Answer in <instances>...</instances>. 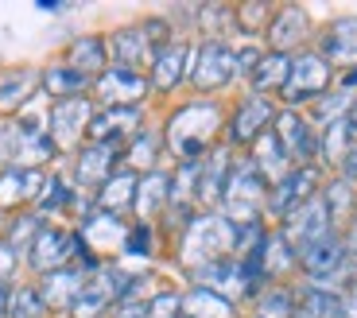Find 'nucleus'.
<instances>
[{
	"instance_id": "nucleus-1",
	"label": "nucleus",
	"mask_w": 357,
	"mask_h": 318,
	"mask_svg": "<svg viewBox=\"0 0 357 318\" xmlns=\"http://www.w3.org/2000/svg\"><path fill=\"white\" fill-rule=\"evenodd\" d=\"M222 128V109L214 101H190L175 109L163 128V144L178 163H202L214 151V136Z\"/></svg>"
},
{
	"instance_id": "nucleus-2",
	"label": "nucleus",
	"mask_w": 357,
	"mask_h": 318,
	"mask_svg": "<svg viewBox=\"0 0 357 318\" xmlns=\"http://www.w3.org/2000/svg\"><path fill=\"white\" fill-rule=\"evenodd\" d=\"M237 252V225L225 213H202L190 218V225L183 229V245H178V260L187 264V272H202V268L229 260Z\"/></svg>"
},
{
	"instance_id": "nucleus-3",
	"label": "nucleus",
	"mask_w": 357,
	"mask_h": 318,
	"mask_svg": "<svg viewBox=\"0 0 357 318\" xmlns=\"http://www.w3.org/2000/svg\"><path fill=\"white\" fill-rule=\"evenodd\" d=\"M299 268L307 272L311 287H326V292H334V287H342V283H349L357 275L346 257V237L342 233H326L314 245H307L299 252Z\"/></svg>"
},
{
	"instance_id": "nucleus-4",
	"label": "nucleus",
	"mask_w": 357,
	"mask_h": 318,
	"mask_svg": "<svg viewBox=\"0 0 357 318\" xmlns=\"http://www.w3.org/2000/svg\"><path fill=\"white\" fill-rule=\"evenodd\" d=\"M268 190L272 186L264 183L252 159H237L229 171V183H225V195H222V206H225V218L233 225H249V221H260V206H268Z\"/></svg>"
},
{
	"instance_id": "nucleus-5",
	"label": "nucleus",
	"mask_w": 357,
	"mask_h": 318,
	"mask_svg": "<svg viewBox=\"0 0 357 318\" xmlns=\"http://www.w3.org/2000/svg\"><path fill=\"white\" fill-rule=\"evenodd\" d=\"M167 43H171L167 24H163V20H148V24H140V27H121V31L109 39V51H113V62L121 70L140 74V66H152L155 54Z\"/></svg>"
},
{
	"instance_id": "nucleus-6",
	"label": "nucleus",
	"mask_w": 357,
	"mask_h": 318,
	"mask_svg": "<svg viewBox=\"0 0 357 318\" xmlns=\"http://www.w3.org/2000/svg\"><path fill=\"white\" fill-rule=\"evenodd\" d=\"M326 89H331V66H326V59L319 51H303L291 59V74H287L280 98L287 105H303V101L326 98Z\"/></svg>"
},
{
	"instance_id": "nucleus-7",
	"label": "nucleus",
	"mask_w": 357,
	"mask_h": 318,
	"mask_svg": "<svg viewBox=\"0 0 357 318\" xmlns=\"http://www.w3.org/2000/svg\"><path fill=\"white\" fill-rule=\"evenodd\" d=\"M51 156H54L51 132H47V124H39L36 116H20L0 136V159H12V167H16V159H24V163H43Z\"/></svg>"
},
{
	"instance_id": "nucleus-8",
	"label": "nucleus",
	"mask_w": 357,
	"mask_h": 318,
	"mask_svg": "<svg viewBox=\"0 0 357 318\" xmlns=\"http://www.w3.org/2000/svg\"><path fill=\"white\" fill-rule=\"evenodd\" d=\"M187 74L198 93H214V89L229 86V78L237 74V51H229L222 39H206L195 51V59H190Z\"/></svg>"
},
{
	"instance_id": "nucleus-9",
	"label": "nucleus",
	"mask_w": 357,
	"mask_h": 318,
	"mask_svg": "<svg viewBox=\"0 0 357 318\" xmlns=\"http://www.w3.org/2000/svg\"><path fill=\"white\" fill-rule=\"evenodd\" d=\"M319 183H322V175H319V167H314V163L291 167L276 186H272V190H268V213L284 221L291 210H299L303 202H311V198L319 195Z\"/></svg>"
},
{
	"instance_id": "nucleus-10",
	"label": "nucleus",
	"mask_w": 357,
	"mask_h": 318,
	"mask_svg": "<svg viewBox=\"0 0 357 318\" xmlns=\"http://www.w3.org/2000/svg\"><path fill=\"white\" fill-rule=\"evenodd\" d=\"M280 233H284V241L295 248V257L303 252L307 245H314L319 237H326V233H334L331 225V213H326V206H322V195H314L311 202H303L299 210H291L284 218V225H280Z\"/></svg>"
},
{
	"instance_id": "nucleus-11",
	"label": "nucleus",
	"mask_w": 357,
	"mask_h": 318,
	"mask_svg": "<svg viewBox=\"0 0 357 318\" xmlns=\"http://www.w3.org/2000/svg\"><path fill=\"white\" fill-rule=\"evenodd\" d=\"M74 252H78V233H66L59 229V225H43L39 229V237L31 241V248H27V260H31V268L36 272H59V268H70Z\"/></svg>"
},
{
	"instance_id": "nucleus-12",
	"label": "nucleus",
	"mask_w": 357,
	"mask_h": 318,
	"mask_svg": "<svg viewBox=\"0 0 357 318\" xmlns=\"http://www.w3.org/2000/svg\"><path fill=\"white\" fill-rule=\"evenodd\" d=\"M148 78L136 70H121V66H105L101 78H93V93L105 101V109H136L148 98Z\"/></svg>"
},
{
	"instance_id": "nucleus-13",
	"label": "nucleus",
	"mask_w": 357,
	"mask_h": 318,
	"mask_svg": "<svg viewBox=\"0 0 357 318\" xmlns=\"http://www.w3.org/2000/svg\"><path fill=\"white\" fill-rule=\"evenodd\" d=\"M89 121H93V109H89L86 98H70V101H54L51 109V124H47V132H51V144L54 151H70L82 136L89 132Z\"/></svg>"
},
{
	"instance_id": "nucleus-14",
	"label": "nucleus",
	"mask_w": 357,
	"mask_h": 318,
	"mask_svg": "<svg viewBox=\"0 0 357 318\" xmlns=\"http://www.w3.org/2000/svg\"><path fill=\"white\" fill-rule=\"evenodd\" d=\"M272 132L280 136V144H284L287 159H291L295 167L311 163V156L319 151V140H314L311 124H307L303 116L295 113V109H284V113H276V121H272Z\"/></svg>"
},
{
	"instance_id": "nucleus-15",
	"label": "nucleus",
	"mask_w": 357,
	"mask_h": 318,
	"mask_svg": "<svg viewBox=\"0 0 357 318\" xmlns=\"http://www.w3.org/2000/svg\"><path fill=\"white\" fill-rule=\"evenodd\" d=\"M272 121H276V109H272V101L268 98H245L241 105H237V113H233L229 121V140L233 144H257L260 136L272 128Z\"/></svg>"
},
{
	"instance_id": "nucleus-16",
	"label": "nucleus",
	"mask_w": 357,
	"mask_h": 318,
	"mask_svg": "<svg viewBox=\"0 0 357 318\" xmlns=\"http://www.w3.org/2000/svg\"><path fill=\"white\" fill-rule=\"evenodd\" d=\"M319 54L326 59V66H342V70H354L357 66V20L342 16L334 20L319 39Z\"/></svg>"
},
{
	"instance_id": "nucleus-17",
	"label": "nucleus",
	"mask_w": 357,
	"mask_h": 318,
	"mask_svg": "<svg viewBox=\"0 0 357 318\" xmlns=\"http://www.w3.org/2000/svg\"><path fill=\"white\" fill-rule=\"evenodd\" d=\"M78 241L86 245V252H125V241H128V225L121 218H109V213H89L82 221V233Z\"/></svg>"
},
{
	"instance_id": "nucleus-18",
	"label": "nucleus",
	"mask_w": 357,
	"mask_h": 318,
	"mask_svg": "<svg viewBox=\"0 0 357 318\" xmlns=\"http://www.w3.org/2000/svg\"><path fill=\"white\" fill-rule=\"evenodd\" d=\"M43 86V70L36 66H8L0 70V116H12L36 98V89Z\"/></svg>"
},
{
	"instance_id": "nucleus-19",
	"label": "nucleus",
	"mask_w": 357,
	"mask_h": 318,
	"mask_svg": "<svg viewBox=\"0 0 357 318\" xmlns=\"http://www.w3.org/2000/svg\"><path fill=\"white\" fill-rule=\"evenodd\" d=\"M116 144H89L78 151V163H74V179H78L82 190H101V186L113 179L116 167Z\"/></svg>"
},
{
	"instance_id": "nucleus-20",
	"label": "nucleus",
	"mask_w": 357,
	"mask_h": 318,
	"mask_svg": "<svg viewBox=\"0 0 357 318\" xmlns=\"http://www.w3.org/2000/svg\"><path fill=\"white\" fill-rule=\"evenodd\" d=\"M307 36H311V20H307L303 8H295V4L280 8L276 16H272V24H268V47L276 54H287V51H295V47H303Z\"/></svg>"
},
{
	"instance_id": "nucleus-21",
	"label": "nucleus",
	"mask_w": 357,
	"mask_h": 318,
	"mask_svg": "<svg viewBox=\"0 0 357 318\" xmlns=\"http://www.w3.org/2000/svg\"><path fill=\"white\" fill-rule=\"evenodd\" d=\"M43 171L36 167H8L0 171V210H12V206H24V202H39L43 195Z\"/></svg>"
},
{
	"instance_id": "nucleus-22",
	"label": "nucleus",
	"mask_w": 357,
	"mask_h": 318,
	"mask_svg": "<svg viewBox=\"0 0 357 318\" xmlns=\"http://www.w3.org/2000/svg\"><path fill=\"white\" fill-rule=\"evenodd\" d=\"M140 132V109H105V113H98L93 121H89V140L93 144H121L132 140V136Z\"/></svg>"
},
{
	"instance_id": "nucleus-23",
	"label": "nucleus",
	"mask_w": 357,
	"mask_h": 318,
	"mask_svg": "<svg viewBox=\"0 0 357 318\" xmlns=\"http://www.w3.org/2000/svg\"><path fill=\"white\" fill-rule=\"evenodd\" d=\"M136 190H140V175L136 171H113L105 186L98 190V213L109 218H125L128 210H136Z\"/></svg>"
},
{
	"instance_id": "nucleus-24",
	"label": "nucleus",
	"mask_w": 357,
	"mask_h": 318,
	"mask_svg": "<svg viewBox=\"0 0 357 318\" xmlns=\"http://www.w3.org/2000/svg\"><path fill=\"white\" fill-rule=\"evenodd\" d=\"M190 59H195V51H190L187 43H167L160 54H155V62H152V78H148V86L160 89V93L175 89L178 82H183V74L190 70Z\"/></svg>"
},
{
	"instance_id": "nucleus-25",
	"label": "nucleus",
	"mask_w": 357,
	"mask_h": 318,
	"mask_svg": "<svg viewBox=\"0 0 357 318\" xmlns=\"http://www.w3.org/2000/svg\"><path fill=\"white\" fill-rule=\"evenodd\" d=\"M229 171H233V159L225 148L210 151V156L198 163V202L202 206H218L225 195V183H229Z\"/></svg>"
},
{
	"instance_id": "nucleus-26",
	"label": "nucleus",
	"mask_w": 357,
	"mask_h": 318,
	"mask_svg": "<svg viewBox=\"0 0 357 318\" xmlns=\"http://www.w3.org/2000/svg\"><path fill=\"white\" fill-rule=\"evenodd\" d=\"M252 167H257L260 175H264V183H272V186L291 171V159H287L284 144H280V136L272 132V128L252 144Z\"/></svg>"
},
{
	"instance_id": "nucleus-27",
	"label": "nucleus",
	"mask_w": 357,
	"mask_h": 318,
	"mask_svg": "<svg viewBox=\"0 0 357 318\" xmlns=\"http://www.w3.org/2000/svg\"><path fill=\"white\" fill-rule=\"evenodd\" d=\"M82 283H86V275H82V268H59V272H51L43 280V287H39V295H43L47 310H70L74 299H78Z\"/></svg>"
},
{
	"instance_id": "nucleus-28",
	"label": "nucleus",
	"mask_w": 357,
	"mask_h": 318,
	"mask_svg": "<svg viewBox=\"0 0 357 318\" xmlns=\"http://www.w3.org/2000/svg\"><path fill=\"white\" fill-rule=\"evenodd\" d=\"M322 206H326V213H331V225L334 233L342 229V225H354L357 221V183H349V179H334L326 190H322Z\"/></svg>"
},
{
	"instance_id": "nucleus-29",
	"label": "nucleus",
	"mask_w": 357,
	"mask_h": 318,
	"mask_svg": "<svg viewBox=\"0 0 357 318\" xmlns=\"http://www.w3.org/2000/svg\"><path fill=\"white\" fill-rule=\"evenodd\" d=\"M167 198H171V175H163V171H148V175H140V190H136V213H140L144 225H152L155 213L167 210Z\"/></svg>"
},
{
	"instance_id": "nucleus-30",
	"label": "nucleus",
	"mask_w": 357,
	"mask_h": 318,
	"mask_svg": "<svg viewBox=\"0 0 357 318\" xmlns=\"http://www.w3.org/2000/svg\"><path fill=\"white\" fill-rule=\"evenodd\" d=\"M105 54H109V43L98 36H82L70 43V51H66V66L78 74H86V78H101L105 74Z\"/></svg>"
},
{
	"instance_id": "nucleus-31",
	"label": "nucleus",
	"mask_w": 357,
	"mask_h": 318,
	"mask_svg": "<svg viewBox=\"0 0 357 318\" xmlns=\"http://www.w3.org/2000/svg\"><path fill=\"white\" fill-rule=\"evenodd\" d=\"M89 86H93V78H86V74L70 70L66 62H54V66H47V70H43V89L51 93L54 101L82 98V93H86Z\"/></svg>"
},
{
	"instance_id": "nucleus-32",
	"label": "nucleus",
	"mask_w": 357,
	"mask_h": 318,
	"mask_svg": "<svg viewBox=\"0 0 357 318\" xmlns=\"http://www.w3.org/2000/svg\"><path fill=\"white\" fill-rule=\"evenodd\" d=\"M287 74H291V54H276V51L260 54L257 70H252V89H257V98L280 93L284 82H287Z\"/></svg>"
},
{
	"instance_id": "nucleus-33",
	"label": "nucleus",
	"mask_w": 357,
	"mask_h": 318,
	"mask_svg": "<svg viewBox=\"0 0 357 318\" xmlns=\"http://www.w3.org/2000/svg\"><path fill=\"white\" fill-rule=\"evenodd\" d=\"M291 318H342V292L307 287V292L295 295V315Z\"/></svg>"
},
{
	"instance_id": "nucleus-34",
	"label": "nucleus",
	"mask_w": 357,
	"mask_h": 318,
	"mask_svg": "<svg viewBox=\"0 0 357 318\" xmlns=\"http://www.w3.org/2000/svg\"><path fill=\"white\" fill-rule=\"evenodd\" d=\"M183 318H233V303L210 287H190L183 295Z\"/></svg>"
},
{
	"instance_id": "nucleus-35",
	"label": "nucleus",
	"mask_w": 357,
	"mask_h": 318,
	"mask_svg": "<svg viewBox=\"0 0 357 318\" xmlns=\"http://www.w3.org/2000/svg\"><path fill=\"white\" fill-rule=\"evenodd\" d=\"M354 148H357V144H354V136H349L346 116H338V121H331L326 128H322L319 151H322V159H326V163H338V167H342V159H346Z\"/></svg>"
},
{
	"instance_id": "nucleus-36",
	"label": "nucleus",
	"mask_w": 357,
	"mask_h": 318,
	"mask_svg": "<svg viewBox=\"0 0 357 318\" xmlns=\"http://www.w3.org/2000/svg\"><path fill=\"white\" fill-rule=\"evenodd\" d=\"M291 264H299L295 248L284 241V233H268V245H264V280H280Z\"/></svg>"
},
{
	"instance_id": "nucleus-37",
	"label": "nucleus",
	"mask_w": 357,
	"mask_h": 318,
	"mask_svg": "<svg viewBox=\"0 0 357 318\" xmlns=\"http://www.w3.org/2000/svg\"><path fill=\"white\" fill-rule=\"evenodd\" d=\"M295 315V295L284 283H272L257 295V318H291Z\"/></svg>"
},
{
	"instance_id": "nucleus-38",
	"label": "nucleus",
	"mask_w": 357,
	"mask_h": 318,
	"mask_svg": "<svg viewBox=\"0 0 357 318\" xmlns=\"http://www.w3.org/2000/svg\"><path fill=\"white\" fill-rule=\"evenodd\" d=\"M160 136L155 132H136L132 140H128V171H144V175H148V171H155V151H160Z\"/></svg>"
},
{
	"instance_id": "nucleus-39",
	"label": "nucleus",
	"mask_w": 357,
	"mask_h": 318,
	"mask_svg": "<svg viewBox=\"0 0 357 318\" xmlns=\"http://www.w3.org/2000/svg\"><path fill=\"white\" fill-rule=\"evenodd\" d=\"M272 8L268 4H260V0H249V4H241V8L233 12V24H237V31H245V36H257L260 27L268 31V24H272Z\"/></svg>"
},
{
	"instance_id": "nucleus-40",
	"label": "nucleus",
	"mask_w": 357,
	"mask_h": 318,
	"mask_svg": "<svg viewBox=\"0 0 357 318\" xmlns=\"http://www.w3.org/2000/svg\"><path fill=\"white\" fill-rule=\"evenodd\" d=\"M8 318H47V303L39 295V287H20L12 295V315Z\"/></svg>"
},
{
	"instance_id": "nucleus-41",
	"label": "nucleus",
	"mask_w": 357,
	"mask_h": 318,
	"mask_svg": "<svg viewBox=\"0 0 357 318\" xmlns=\"http://www.w3.org/2000/svg\"><path fill=\"white\" fill-rule=\"evenodd\" d=\"M39 229H43V218H39V213H24V218L12 225V233H8L4 245H8V248H24V245L31 248V241L39 237Z\"/></svg>"
},
{
	"instance_id": "nucleus-42",
	"label": "nucleus",
	"mask_w": 357,
	"mask_h": 318,
	"mask_svg": "<svg viewBox=\"0 0 357 318\" xmlns=\"http://www.w3.org/2000/svg\"><path fill=\"white\" fill-rule=\"evenodd\" d=\"M198 24H202L206 36H222L225 27H237L233 24V12L225 8V4H206V8L198 12Z\"/></svg>"
},
{
	"instance_id": "nucleus-43",
	"label": "nucleus",
	"mask_w": 357,
	"mask_h": 318,
	"mask_svg": "<svg viewBox=\"0 0 357 318\" xmlns=\"http://www.w3.org/2000/svg\"><path fill=\"white\" fill-rule=\"evenodd\" d=\"M70 202V186L63 179H47L43 195H39V213H51V210H63Z\"/></svg>"
},
{
	"instance_id": "nucleus-44",
	"label": "nucleus",
	"mask_w": 357,
	"mask_h": 318,
	"mask_svg": "<svg viewBox=\"0 0 357 318\" xmlns=\"http://www.w3.org/2000/svg\"><path fill=\"white\" fill-rule=\"evenodd\" d=\"M148 318H183V295L160 292L152 303H148Z\"/></svg>"
},
{
	"instance_id": "nucleus-45",
	"label": "nucleus",
	"mask_w": 357,
	"mask_h": 318,
	"mask_svg": "<svg viewBox=\"0 0 357 318\" xmlns=\"http://www.w3.org/2000/svg\"><path fill=\"white\" fill-rule=\"evenodd\" d=\"M125 252H128V257H148V252H152V225H144V221H136L132 229H128Z\"/></svg>"
},
{
	"instance_id": "nucleus-46",
	"label": "nucleus",
	"mask_w": 357,
	"mask_h": 318,
	"mask_svg": "<svg viewBox=\"0 0 357 318\" xmlns=\"http://www.w3.org/2000/svg\"><path fill=\"white\" fill-rule=\"evenodd\" d=\"M260 54H264V51H257V47H245V51H237V74H245V78H252V70H257Z\"/></svg>"
},
{
	"instance_id": "nucleus-47",
	"label": "nucleus",
	"mask_w": 357,
	"mask_h": 318,
	"mask_svg": "<svg viewBox=\"0 0 357 318\" xmlns=\"http://www.w3.org/2000/svg\"><path fill=\"white\" fill-rule=\"evenodd\" d=\"M113 318H148V303H140V299H125V303H116Z\"/></svg>"
},
{
	"instance_id": "nucleus-48",
	"label": "nucleus",
	"mask_w": 357,
	"mask_h": 318,
	"mask_svg": "<svg viewBox=\"0 0 357 318\" xmlns=\"http://www.w3.org/2000/svg\"><path fill=\"white\" fill-rule=\"evenodd\" d=\"M342 318H357V275L346 283V292H342Z\"/></svg>"
},
{
	"instance_id": "nucleus-49",
	"label": "nucleus",
	"mask_w": 357,
	"mask_h": 318,
	"mask_svg": "<svg viewBox=\"0 0 357 318\" xmlns=\"http://www.w3.org/2000/svg\"><path fill=\"white\" fill-rule=\"evenodd\" d=\"M16 260H20V257H16V248H8L4 241H0V283H4L12 272H16Z\"/></svg>"
},
{
	"instance_id": "nucleus-50",
	"label": "nucleus",
	"mask_w": 357,
	"mask_h": 318,
	"mask_svg": "<svg viewBox=\"0 0 357 318\" xmlns=\"http://www.w3.org/2000/svg\"><path fill=\"white\" fill-rule=\"evenodd\" d=\"M346 257H349V264H354V272H357V221L346 229Z\"/></svg>"
},
{
	"instance_id": "nucleus-51",
	"label": "nucleus",
	"mask_w": 357,
	"mask_h": 318,
	"mask_svg": "<svg viewBox=\"0 0 357 318\" xmlns=\"http://www.w3.org/2000/svg\"><path fill=\"white\" fill-rule=\"evenodd\" d=\"M342 179H349V183H357V148L349 151L346 159H342Z\"/></svg>"
},
{
	"instance_id": "nucleus-52",
	"label": "nucleus",
	"mask_w": 357,
	"mask_h": 318,
	"mask_svg": "<svg viewBox=\"0 0 357 318\" xmlns=\"http://www.w3.org/2000/svg\"><path fill=\"white\" fill-rule=\"evenodd\" d=\"M12 315V292H8V283H0V318H8Z\"/></svg>"
},
{
	"instance_id": "nucleus-53",
	"label": "nucleus",
	"mask_w": 357,
	"mask_h": 318,
	"mask_svg": "<svg viewBox=\"0 0 357 318\" xmlns=\"http://www.w3.org/2000/svg\"><path fill=\"white\" fill-rule=\"evenodd\" d=\"M346 124H349V136H354V144H357V98H354V105L346 109Z\"/></svg>"
},
{
	"instance_id": "nucleus-54",
	"label": "nucleus",
	"mask_w": 357,
	"mask_h": 318,
	"mask_svg": "<svg viewBox=\"0 0 357 318\" xmlns=\"http://www.w3.org/2000/svg\"><path fill=\"white\" fill-rule=\"evenodd\" d=\"M342 89H357V66H354V70L342 74Z\"/></svg>"
}]
</instances>
